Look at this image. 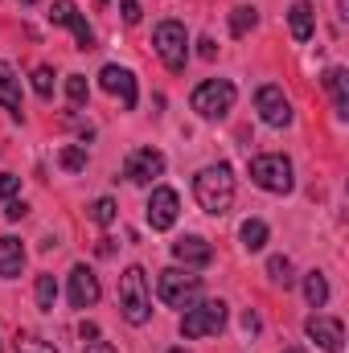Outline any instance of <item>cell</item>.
I'll return each instance as SVG.
<instances>
[{
	"mask_svg": "<svg viewBox=\"0 0 349 353\" xmlns=\"http://www.w3.org/2000/svg\"><path fill=\"white\" fill-rule=\"evenodd\" d=\"M304 333H308V337H312L325 353H341V350H346V325H341V321H333V316H308Z\"/></svg>",
	"mask_w": 349,
	"mask_h": 353,
	"instance_id": "cell-13",
	"label": "cell"
},
{
	"mask_svg": "<svg viewBox=\"0 0 349 353\" xmlns=\"http://www.w3.org/2000/svg\"><path fill=\"white\" fill-rule=\"evenodd\" d=\"M173 259L185 263V267H206L214 259V247H210L206 239H197V234H185V239L173 243Z\"/></svg>",
	"mask_w": 349,
	"mask_h": 353,
	"instance_id": "cell-15",
	"label": "cell"
},
{
	"mask_svg": "<svg viewBox=\"0 0 349 353\" xmlns=\"http://www.w3.org/2000/svg\"><path fill=\"white\" fill-rule=\"evenodd\" d=\"M201 296V275H193L189 267H169L157 275V300L169 304V308H189L193 300Z\"/></svg>",
	"mask_w": 349,
	"mask_h": 353,
	"instance_id": "cell-3",
	"label": "cell"
},
{
	"mask_svg": "<svg viewBox=\"0 0 349 353\" xmlns=\"http://www.w3.org/2000/svg\"><path fill=\"white\" fill-rule=\"evenodd\" d=\"M288 25H292V37L296 41H308L312 37V4L308 0H296L292 12H288Z\"/></svg>",
	"mask_w": 349,
	"mask_h": 353,
	"instance_id": "cell-18",
	"label": "cell"
},
{
	"mask_svg": "<svg viewBox=\"0 0 349 353\" xmlns=\"http://www.w3.org/2000/svg\"><path fill=\"white\" fill-rule=\"evenodd\" d=\"M17 353H58L50 341H41V337H33V333H21L17 337Z\"/></svg>",
	"mask_w": 349,
	"mask_h": 353,
	"instance_id": "cell-25",
	"label": "cell"
},
{
	"mask_svg": "<svg viewBox=\"0 0 349 353\" xmlns=\"http://www.w3.org/2000/svg\"><path fill=\"white\" fill-rule=\"evenodd\" d=\"M169 353H189V350H169Z\"/></svg>",
	"mask_w": 349,
	"mask_h": 353,
	"instance_id": "cell-36",
	"label": "cell"
},
{
	"mask_svg": "<svg viewBox=\"0 0 349 353\" xmlns=\"http://www.w3.org/2000/svg\"><path fill=\"white\" fill-rule=\"evenodd\" d=\"M152 46H157L161 62H165L173 74L185 70V62H189V33H185L181 21H161L157 33H152Z\"/></svg>",
	"mask_w": 349,
	"mask_h": 353,
	"instance_id": "cell-5",
	"label": "cell"
},
{
	"mask_svg": "<svg viewBox=\"0 0 349 353\" xmlns=\"http://www.w3.org/2000/svg\"><path fill=\"white\" fill-rule=\"evenodd\" d=\"M255 21H259V12L243 4V8H235V17H230V33H235V37H243L247 29H255Z\"/></svg>",
	"mask_w": 349,
	"mask_h": 353,
	"instance_id": "cell-23",
	"label": "cell"
},
{
	"mask_svg": "<svg viewBox=\"0 0 349 353\" xmlns=\"http://www.w3.org/2000/svg\"><path fill=\"white\" fill-rule=\"evenodd\" d=\"M235 99H239V90L230 79H206L201 87L193 90V111L201 115V119H222L230 107H235Z\"/></svg>",
	"mask_w": 349,
	"mask_h": 353,
	"instance_id": "cell-4",
	"label": "cell"
},
{
	"mask_svg": "<svg viewBox=\"0 0 349 353\" xmlns=\"http://www.w3.org/2000/svg\"><path fill=\"white\" fill-rule=\"evenodd\" d=\"M99 87L107 90V94H119V103H123L128 111L136 107V74H132L128 66H115V62L103 66V70H99Z\"/></svg>",
	"mask_w": 349,
	"mask_h": 353,
	"instance_id": "cell-12",
	"label": "cell"
},
{
	"mask_svg": "<svg viewBox=\"0 0 349 353\" xmlns=\"http://www.w3.org/2000/svg\"><path fill=\"white\" fill-rule=\"evenodd\" d=\"M325 87H329V94H333V103H337V115L346 119L349 115V79L341 66H333L329 74H325Z\"/></svg>",
	"mask_w": 349,
	"mask_h": 353,
	"instance_id": "cell-19",
	"label": "cell"
},
{
	"mask_svg": "<svg viewBox=\"0 0 349 353\" xmlns=\"http://www.w3.org/2000/svg\"><path fill=\"white\" fill-rule=\"evenodd\" d=\"M33 296H37V308H41V312H50V308H54V300H58V279H54V275H37Z\"/></svg>",
	"mask_w": 349,
	"mask_h": 353,
	"instance_id": "cell-22",
	"label": "cell"
},
{
	"mask_svg": "<svg viewBox=\"0 0 349 353\" xmlns=\"http://www.w3.org/2000/svg\"><path fill=\"white\" fill-rule=\"evenodd\" d=\"M0 103L8 107L12 119H21V111H25V107H21V79L12 74L8 62H0Z\"/></svg>",
	"mask_w": 349,
	"mask_h": 353,
	"instance_id": "cell-17",
	"label": "cell"
},
{
	"mask_svg": "<svg viewBox=\"0 0 349 353\" xmlns=\"http://www.w3.org/2000/svg\"><path fill=\"white\" fill-rule=\"evenodd\" d=\"M21 4H37V0H21Z\"/></svg>",
	"mask_w": 349,
	"mask_h": 353,
	"instance_id": "cell-37",
	"label": "cell"
},
{
	"mask_svg": "<svg viewBox=\"0 0 349 353\" xmlns=\"http://www.w3.org/2000/svg\"><path fill=\"white\" fill-rule=\"evenodd\" d=\"M255 111H259V119L267 128H288L292 123V103H288V94L279 87H259L255 90Z\"/></svg>",
	"mask_w": 349,
	"mask_h": 353,
	"instance_id": "cell-8",
	"label": "cell"
},
{
	"mask_svg": "<svg viewBox=\"0 0 349 353\" xmlns=\"http://www.w3.org/2000/svg\"><path fill=\"white\" fill-rule=\"evenodd\" d=\"M17 189H21V176L17 173H0V201H12Z\"/></svg>",
	"mask_w": 349,
	"mask_h": 353,
	"instance_id": "cell-30",
	"label": "cell"
},
{
	"mask_svg": "<svg viewBox=\"0 0 349 353\" xmlns=\"http://www.w3.org/2000/svg\"><path fill=\"white\" fill-rule=\"evenodd\" d=\"M119 308H123L128 325H148V316H152V288H148L144 267H128L119 275Z\"/></svg>",
	"mask_w": 349,
	"mask_h": 353,
	"instance_id": "cell-2",
	"label": "cell"
},
{
	"mask_svg": "<svg viewBox=\"0 0 349 353\" xmlns=\"http://www.w3.org/2000/svg\"><path fill=\"white\" fill-rule=\"evenodd\" d=\"M33 90H37L41 99H54V70H50V66H37V70H33Z\"/></svg>",
	"mask_w": 349,
	"mask_h": 353,
	"instance_id": "cell-26",
	"label": "cell"
},
{
	"mask_svg": "<svg viewBox=\"0 0 349 353\" xmlns=\"http://www.w3.org/2000/svg\"><path fill=\"white\" fill-rule=\"evenodd\" d=\"M243 329H247V333H259V316H255V312H243Z\"/></svg>",
	"mask_w": 349,
	"mask_h": 353,
	"instance_id": "cell-33",
	"label": "cell"
},
{
	"mask_svg": "<svg viewBox=\"0 0 349 353\" xmlns=\"http://www.w3.org/2000/svg\"><path fill=\"white\" fill-rule=\"evenodd\" d=\"M267 275H271L275 283H283V288H292V279H296V275H292V263H288L283 255H271V259H267Z\"/></svg>",
	"mask_w": 349,
	"mask_h": 353,
	"instance_id": "cell-24",
	"label": "cell"
},
{
	"mask_svg": "<svg viewBox=\"0 0 349 353\" xmlns=\"http://www.w3.org/2000/svg\"><path fill=\"white\" fill-rule=\"evenodd\" d=\"M25 214H29V205H25V201H4V218H8V222H21Z\"/></svg>",
	"mask_w": 349,
	"mask_h": 353,
	"instance_id": "cell-31",
	"label": "cell"
},
{
	"mask_svg": "<svg viewBox=\"0 0 349 353\" xmlns=\"http://www.w3.org/2000/svg\"><path fill=\"white\" fill-rule=\"evenodd\" d=\"M165 173V157L157 152V148H136L128 161H123V176L132 181V185H148L152 176Z\"/></svg>",
	"mask_w": 349,
	"mask_h": 353,
	"instance_id": "cell-10",
	"label": "cell"
},
{
	"mask_svg": "<svg viewBox=\"0 0 349 353\" xmlns=\"http://www.w3.org/2000/svg\"><path fill=\"white\" fill-rule=\"evenodd\" d=\"M99 296H103V288H99V275L90 271V267H74L70 271V304L74 308H94L99 304Z\"/></svg>",
	"mask_w": 349,
	"mask_h": 353,
	"instance_id": "cell-14",
	"label": "cell"
},
{
	"mask_svg": "<svg viewBox=\"0 0 349 353\" xmlns=\"http://www.w3.org/2000/svg\"><path fill=\"white\" fill-rule=\"evenodd\" d=\"M99 4H107V0H99Z\"/></svg>",
	"mask_w": 349,
	"mask_h": 353,
	"instance_id": "cell-38",
	"label": "cell"
},
{
	"mask_svg": "<svg viewBox=\"0 0 349 353\" xmlns=\"http://www.w3.org/2000/svg\"><path fill=\"white\" fill-rule=\"evenodd\" d=\"M90 218H94L99 226H107V222H115V201H111V197H99V201L90 205Z\"/></svg>",
	"mask_w": 349,
	"mask_h": 353,
	"instance_id": "cell-29",
	"label": "cell"
},
{
	"mask_svg": "<svg viewBox=\"0 0 349 353\" xmlns=\"http://www.w3.org/2000/svg\"><path fill=\"white\" fill-rule=\"evenodd\" d=\"M66 94H70V103H74V107H83V103H87V94H90L87 79H83V74H70V79H66Z\"/></svg>",
	"mask_w": 349,
	"mask_h": 353,
	"instance_id": "cell-27",
	"label": "cell"
},
{
	"mask_svg": "<svg viewBox=\"0 0 349 353\" xmlns=\"http://www.w3.org/2000/svg\"><path fill=\"white\" fill-rule=\"evenodd\" d=\"M226 325V304L222 300H206V304H193L185 316H181V337L197 341V337H210Z\"/></svg>",
	"mask_w": 349,
	"mask_h": 353,
	"instance_id": "cell-6",
	"label": "cell"
},
{
	"mask_svg": "<svg viewBox=\"0 0 349 353\" xmlns=\"http://www.w3.org/2000/svg\"><path fill=\"white\" fill-rule=\"evenodd\" d=\"M304 296H308L312 308H325V300H329V283H325L321 271H308V275H304Z\"/></svg>",
	"mask_w": 349,
	"mask_h": 353,
	"instance_id": "cell-20",
	"label": "cell"
},
{
	"mask_svg": "<svg viewBox=\"0 0 349 353\" xmlns=\"http://www.w3.org/2000/svg\"><path fill=\"white\" fill-rule=\"evenodd\" d=\"M62 169H70V173H79V169H87V148H62Z\"/></svg>",
	"mask_w": 349,
	"mask_h": 353,
	"instance_id": "cell-28",
	"label": "cell"
},
{
	"mask_svg": "<svg viewBox=\"0 0 349 353\" xmlns=\"http://www.w3.org/2000/svg\"><path fill=\"white\" fill-rule=\"evenodd\" d=\"M181 214V197H177L169 185H157L152 197H148V226L152 230H169Z\"/></svg>",
	"mask_w": 349,
	"mask_h": 353,
	"instance_id": "cell-9",
	"label": "cell"
},
{
	"mask_svg": "<svg viewBox=\"0 0 349 353\" xmlns=\"http://www.w3.org/2000/svg\"><path fill=\"white\" fill-rule=\"evenodd\" d=\"M283 353H304V350H283Z\"/></svg>",
	"mask_w": 349,
	"mask_h": 353,
	"instance_id": "cell-35",
	"label": "cell"
},
{
	"mask_svg": "<svg viewBox=\"0 0 349 353\" xmlns=\"http://www.w3.org/2000/svg\"><path fill=\"white\" fill-rule=\"evenodd\" d=\"M193 197L206 214L222 218L235 201V176H230V165H206L201 173L193 176Z\"/></svg>",
	"mask_w": 349,
	"mask_h": 353,
	"instance_id": "cell-1",
	"label": "cell"
},
{
	"mask_svg": "<svg viewBox=\"0 0 349 353\" xmlns=\"http://www.w3.org/2000/svg\"><path fill=\"white\" fill-rule=\"evenodd\" d=\"M251 181L267 193H292V185H296L292 161L288 157H255L251 161Z\"/></svg>",
	"mask_w": 349,
	"mask_h": 353,
	"instance_id": "cell-7",
	"label": "cell"
},
{
	"mask_svg": "<svg viewBox=\"0 0 349 353\" xmlns=\"http://www.w3.org/2000/svg\"><path fill=\"white\" fill-rule=\"evenodd\" d=\"M50 21H54V25H66V29H74V37H79V50H94V33H90V25L83 21V12H79V4H74V0H54V8H50Z\"/></svg>",
	"mask_w": 349,
	"mask_h": 353,
	"instance_id": "cell-11",
	"label": "cell"
},
{
	"mask_svg": "<svg viewBox=\"0 0 349 353\" xmlns=\"http://www.w3.org/2000/svg\"><path fill=\"white\" fill-rule=\"evenodd\" d=\"M119 8H123V21H128V25H140V4H136V0H123Z\"/></svg>",
	"mask_w": 349,
	"mask_h": 353,
	"instance_id": "cell-32",
	"label": "cell"
},
{
	"mask_svg": "<svg viewBox=\"0 0 349 353\" xmlns=\"http://www.w3.org/2000/svg\"><path fill=\"white\" fill-rule=\"evenodd\" d=\"M87 353H115V350H111L107 341H90V345H87Z\"/></svg>",
	"mask_w": 349,
	"mask_h": 353,
	"instance_id": "cell-34",
	"label": "cell"
},
{
	"mask_svg": "<svg viewBox=\"0 0 349 353\" xmlns=\"http://www.w3.org/2000/svg\"><path fill=\"white\" fill-rule=\"evenodd\" d=\"M21 267H25V247H21V239L4 234V239H0V279H17Z\"/></svg>",
	"mask_w": 349,
	"mask_h": 353,
	"instance_id": "cell-16",
	"label": "cell"
},
{
	"mask_svg": "<svg viewBox=\"0 0 349 353\" xmlns=\"http://www.w3.org/2000/svg\"><path fill=\"white\" fill-rule=\"evenodd\" d=\"M239 239H243V247H247V251H263V243H267V222L247 218V222H243V230H239Z\"/></svg>",
	"mask_w": 349,
	"mask_h": 353,
	"instance_id": "cell-21",
	"label": "cell"
}]
</instances>
